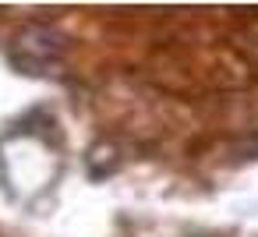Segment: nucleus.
I'll use <instances>...</instances> for the list:
<instances>
[{"instance_id":"obj_1","label":"nucleus","mask_w":258,"mask_h":237,"mask_svg":"<svg viewBox=\"0 0 258 237\" xmlns=\"http://www.w3.org/2000/svg\"><path fill=\"white\" fill-rule=\"evenodd\" d=\"M18 50H25L29 57L22 61V68L29 71H39V68H50L57 57H60V50H64V39L57 36V32H50V29H25L22 36H18V46H15V53Z\"/></svg>"}]
</instances>
